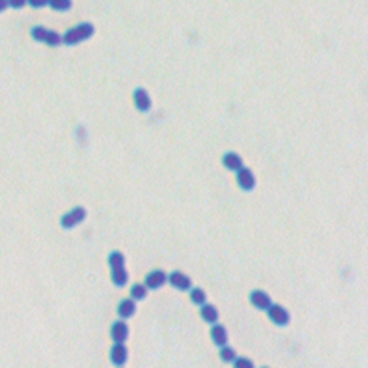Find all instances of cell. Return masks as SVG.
I'll use <instances>...</instances> for the list:
<instances>
[{
	"instance_id": "3957f363",
	"label": "cell",
	"mask_w": 368,
	"mask_h": 368,
	"mask_svg": "<svg viewBox=\"0 0 368 368\" xmlns=\"http://www.w3.org/2000/svg\"><path fill=\"white\" fill-rule=\"evenodd\" d=\"M30 36L36 41V42H44V44L49 45V46H59L62 44V36L55 32V30H49L41 25H36L32 27L30 30Z\"/></svg>"
},
{
	"instance_id": "7c38bea8",
	"label": "cell",
	"mask_w": 368,
	"mask_h": 368,
	"mask_svg": "<svg viewBox=\"0 0 368 368\" xmlns=\"http://www.w3.org/2000/svg\"><path fill=\"white\" fill-rule=\"evenodd\" d=\"M250 302H252V305L255 308H258L260 311H266L270 306L272 299H270V296L266 292H263L260 289H256V291H253L250 294Z\"/></svg>"
},
{
	"instance_id": "7a4b0ae2",
	"label": "cell",
	"mask_w": 368,
	"mask_h": 368,
	"mask_svg": "<svg viewBox=\"0 0 368 368\" xmlns=\"http://www.w3.org/2000/svg\"><path fill=\"white\" fill-rule=\"evenodd\" d=\"M94 26L91 23L84 22L76 25L75 27L69 29L66 32L65 35L62 36V44L68 45V46H72V45L79 44V42H84L89 39L92 35H94Z\"/></svg>"
},
{
	"instance_id": "e0dca14e",
	"label": "cell",
	"mask_w": 368,
	"mask_h": 368,
	"mask_svg": "<svg viewBox=\"0 0 368 368\" xmlns=\"http://www.w3.org/2000/svg\"><path fill=\"white\" fill-rule=\"evenodd\" d=\"M147 291H148V288L144 283H135V285H132L130 292L131 299H134V301H143L147 296Z\"/></svg>"
},
{
	"instance_id": "30bf717a",
	"label": "cell",
	"mask_w": 368,
	"mask_h": 368,
	"mask_svg": "<svg viewBox=\"0 0 368 368\" xmlns=\"http://www.w3.org/2000/svg\"><path fill=\"white\" fill-rule=\"evenodd\" d=\"M166 282H167V275H166V272H164V270L157 269V270H152V272H150V273L146 276V282H144V285H146L148 289L155 291V289L161 288Z\"/></svg>"
},
{
	"instance_id": "9c48e42d",
	"label": "cell",
	"mask_w": 368,
	"mask_h": 368,
	"mask_svg": "<svg viewBox=\"0 0 368 368\" xmlns=\"http://www.w3.org/2000/svg\"><path fill=\"white\" fill-rule=\"evenodd\" d=\"M128 325L124 319L115 321L112 326H111V338L114 343H124L128 338Z\"/></svg>"
},
{
	"instance_id": "cb8c5ba5",
	"label": "cell",
	"mask_w": 368,
	"mask_h": 368,
	"mask_svg": "<svg viewBox=\"0 0 368 368\" xmlns=\"http://www.w3.org/2000/svg\"><path fill=\"white\" fill-rule=\"evenodd\" d=\"M7 7H9L7 0H0V13H3Z\"/></svg>"
},
{
	"instance_id": "ac0fdd59",
	"label": "cell",
	"mask_w": 368,
	"mask_h": 368,
	"mask_svg": "<svg viewBox=\"0 0 368 368\" xmlns=\"http://www.w3.org/2000/svg\"><path fill=\"white\" fill-rule=\"evenodd\" d=\"M236 351L232 348V346H229L227 344L223 346H220V358L224 361V363H229V364H232L235 360H236Z\"/></svg>"
},
{
	"instance_id": "8fae6325",
	"label": "cell",
	"mask_w": 368,
	"mask_h": 368,
	"mask_svg": "<svg viewBox=\"0 0 368 368\" xmlns=\"http://www.w3.org/2000/svg\"><path fill=\"white\" fill-rule=\"evenodd\" d=\"M134 104L138 111H143V112H147L151 108V99L144 88H137L134 91Z\"/></svg>"
},
{
	"instance_id": "6da1fadb",
	"label": "cell",
	"mask_w": 368,
	"mask_h": 368,
	"mask_svg": "<svg viewBox=\"0 0 368 368\" xmlns=\"http://www.w3.org/2000/svg\"><path fill=\"white\" fill-rule=\"evenodd\" d=\"M111 268V279L118 288H123L128 282V273L125 270V258L121 252H111L108 256Z\"/></svg>"
},
{
	"instance_id": "8992f818",
	"label": "cell",
	"mask_w": 368,
	"mask_h": 368,
	"mask_svg": "<svg viewBox=\"0 0 368 368\" xmlns=\"http://www.w3.org/2000/svg\"><path fill=\"white\" fill-rule=\"evenodd\" d=\"M236 178H238L239 187L245 192H250L256 186V178L252 173V170L247 167H240L236 172Z\"/></svg>"
},
{
	"instance_id": "52a82bcc",
	"label": "cell",
	"mask_w": 368,
	"mask_h": 368,
	"mask_svg": "<svg viewBox=\"0 0 368 368\" xmlns=\"http://www.w3.org/2000/svg\"><path fill=\"white\" fill-rule=\"evenodd\" d=\"M109 358H111V363L117 367H123L127 363L128 349L124 345V343H114V345L111 348V352H109Z\"/></svg>"
},
{
	"instance_id": "9a60e30c",
	"label": "cell",
	"mask_w": 368,
	"mask_h": 368,
	"mask_svg": "<svg viewBox=\"0 0 368 368\" xmlns=\"http://www.w3.org/2000/svg\"><path fill=\"white\" fill-rule=\"evenodd\" d=\"M200 315H201V318L206 322H209V324L212 325L216 324L217 321H219V312H217L216 306L212 305V303H203L201 308H200Z\"/></svg>"
},
{
	"instance_id": "603a6c76",
	"label": "cell",
	"mask_w": 368,
	"mask_h": 368,
	"mask_svg": "<svg viewBox=\"0 0 368 368\" xmlns=\"http://www.w3.org/2000/svg\"><path fill=\"white\" fill-rule=\"evenodd\" d=\"M49 0H27V4L32 6L33 9H41V7H45L48 6Z\"/></svg>"
},
{
	"instance_id": "d6986e66",
	"label": "cell",
	"mask_w": 368,
	"mask_h": 368,
	"mask_svg": "<svg viewBox=\"0 0 368 368\" xmlns=\"http://www.w3.org/2000/svg\"><path fill=\"white\" fill-rule=\"evenodd\" d=\"M190 299L196 305H203L207 301V296H206V292L201 288H193L190 291Z\"/></svg>"
},
{
	"instance_id": "277c9868",
	"label": "cell",
	"mask_w": 368,
	"mask_h": 368,
	"mask_svg": "<svg viewBox=\"0 0 368 368\" xmlns=\"http://www.w3.org/2000/svg\"><path fill=\"white\" fill-rule=\"evenodd\" d=\"M87 217V210L82 206L74 207L71 212L65 213L61 217V226L64 229H72L75 226H78L79 223H82Z\"/></svg>"
},
{
	"instance_id": "44dd1931",
	"label": "cell",
	"mask_w": 368,
	"mask_h": 368,
	"mask_svg": "<svg viewBox=\"0 0 368 368\" xmlns=\"http://www.w3.org/2000/svg\"><path fill=\"white\" fill-rule=\"evenodd\" d=\"M232 364L236 368H252L255 366L253 361H250V360L246 358V357H236V360H235Z\"/></svg>"
},
{
	"instance_id": "2e32d148",
	"label": "cell",
	"mask_w": 368,
	"mask_h": 368,
	"mask_svg": "<svg viewBox=\"0 0 368 368\" xmlns=\"http://www.w3.org/2000/svg\"><path fill=\"white\" fill-rule=\"evenodd\" d=\"M118 315L121 319H128L134 314H135V301L131 298H125L123 299L120 305H118Z\"/></svg>"
},
{
	"instance_id": "5b68a950",
	"label": "cell",
	"mask_w": 368,
	"mask_h": 368,
	"mask_svg": "<svg viewBox=\"0 0 368 368\" xmlns=\"http://www.w3.org/2000/svg\"><path fill=\"white\" fill-rule=\"evenodd\" d=\"M268 311V317L269 319L273 322V324L279 325V326H285V325L289 324V312L286 308H283L282 305H278V303H270V306L266 309Z\"/></svg>"
},
{
	"instance_id": "7402d4cb",
	"label": "cell",
	"mask_w": 368,
	"mask_h": 368,
	"mask_svg": "<svg viewBox=\"0 0 368 368\" xmlns=\"http://www.w3.org/2000/svg\"><path fill=\"white\" fill-rule=\"evenodd\" d=\"M7 4L12 9H22L27 4V0H7Z\"/></svg>"
},
{
	"instance_id": "5bb4252c",
	"label": "cell",
	"mask_w": 368,
	"mask_h": 368,
	"mask_svg": "<svg viewBox=\"0 0 368 368\" xmlns=\"http://www.w3.org/2000/svg\"><path fill=\"white\" fill-rule=\"evenodd\" d=\"M210 334H212L213 343H215L219 348L227 344V331H226V328H224L223 325L217 324V322L216 324H213Z\"/></svg>"
},
{
	"instance_id": "ffe728a7",
	"label": "cell",
	"mask_w": 368,
	"mask_h": 368,
	"mask_svg": "<svg viewBox=\"0 0 368 368\" xmlns=\"http://www.w3.org/2000/svg\"><path fill=\"white\" fill-rule=\"evenodd\" d=\"M53 10L58 12H66L72 7V0H49L48 3Z\"/></svg>"
},
{
	"instance_id": "ba28073f",
	"label": "cell",
	"mask_w": 368,
	"mask_h": 368,
	"mask_svg": "<svg viewBox=\"0 0 368 368\" xmlns=\"http://www.w3.org/2000/svg\"><path fill=\"white\" fill-rule=\"evenodd\" d=\"M167 279L172 283V286L178 291H190L192 289V279L180 270H175L173 273H170L167 276Z\"/></svg>"
},
{
	"instance_id": "4fadbf2b",
	"label": "cell",
	"mask_w": 368,
	"mask_h": 368,
	"mask_svg": "<svg viewBox=\"0 0 368 368\" xmlns=\"http://www.w3.org/2000/svg\"><path fill=\"white\" fill-rule=\"evenodd\" d=\"M221 163L223 166L227 169V170H232V172H238L240 167H243V160L242 157L239 155L238 152L229 151L226 152L221 158Z\"/></svg>"
}]
</instances>
